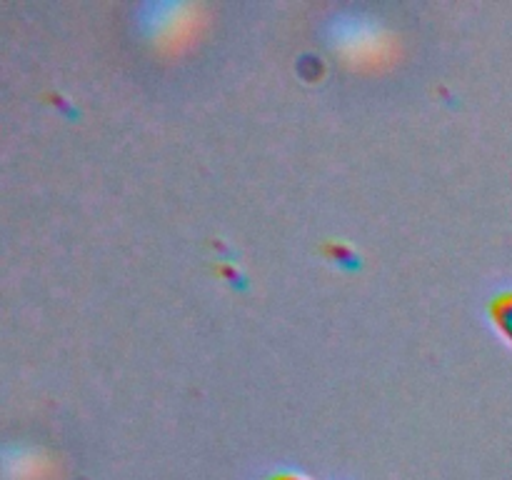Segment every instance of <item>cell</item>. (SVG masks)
<instances>
[{
  "label": "cell",
  "instance_id": "1",
  "mask_svg": "<svg viewBox=\"0 0 512 480\" xmlns=\"http://www.w3.org/2000/svg\"><path fill=\"white\" fill-rule=\"evenodd\" d=\"M490 318H493L495 328L505 335V340L512 345V290L495 295L490 303Z\"/></svg>",
  "mask_w": 512,
  "mask_h": 480
},
{
  "label": "cell",
  "instance_id": "2",
  "mask_svg": "<svg viewBox=\"0 0 512 480\" xmlns=\"http://www.w3.org/2000/svg\"><path fill=\"white\" fill-rule=\"evenodd\" d=\"M270 480H308V478L300 473H278V475H273Z\"/></svg>",
  "mask_w": 512,
  "mask_h": 480
}]
</instances>
